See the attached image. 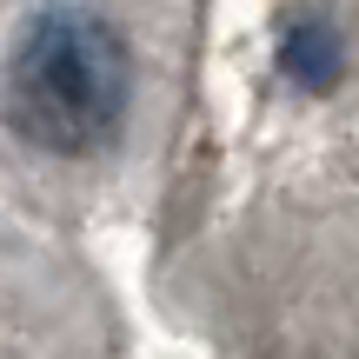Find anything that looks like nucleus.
I'll return each instance as SVG.
<instances>
[{
    "label": "nucleus",
    "instance_id": "f257e3e1",
    "mask_svg": "<svg viewBox=\"0 0 359 359\" xmlns=\"http://www.w3.org/2000/svg\"><path fill=\"white\" fill-rule=\"evenodd\" d=\"M133 93H140V67L133 47L100 7L80 0H47L34 20L20 27L0 74V114L20 147L47 160H100L107 147L127 133Z\"/></svg>",
    "mask_w": 359,
    "mask_h": 359
},
{
    "label": "nucleus",
    "instance_id": "f03ea898",
    "mask_svg": "<svg viewBox=\"0 0 359 359\" xmlns=\"http://www.w3.org/2000/svg\"><path fill=\"white\" fill-rule=\"evenodd\" d=\"M339 67H346V47H339V34H333V27H320V20L293 27V34L280 40V74L299 80V87H313V93L333 87Z\"/></svg>",
    "mask_w": 359,
    "mask_h": 359
}]
</instances>
